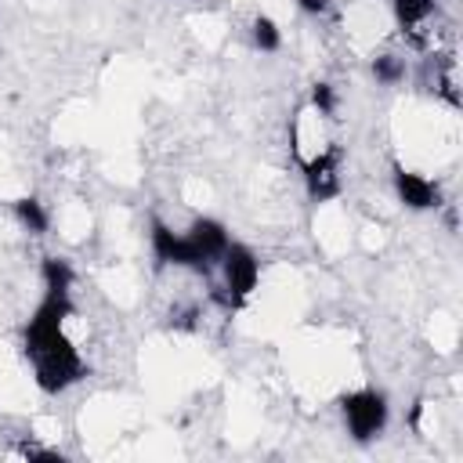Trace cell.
Instances as JSON below:
<instances>
[{
	"instance_id": "cell-1",
	"label": "cell",
	"mask_w": 463,
	"mask_h": 463,
	"mask_svg": "<svg viewBox=\"0 0 463 463\" xmlns=\"http://www.w3.org/2000/svg\"><path fill=\"white\" fill-rule=\"evenodd\" d=\"M65 318H72V289H43L33 318L25 322L22 344L33 362V380L43 394H61L87 376V362L65 333Z\"/></svg>"
},
{
	"instance_id": "cell-2",
	"label": "cell",
	"mask_w": 463,
	"mask_h": 463,
	"mask_svg": "<svg viewBox=\"0 0 463 463\" xmlns=\"http://www.w3.org/2000/svg\"><path fill=\"white\" fill-rule=\"evenodd\" d=\"M340 412H344L347 434H351L354 441H373L376 434H383L387 416H391V405H387V394H383V391L362 387V391L344 394Z\"/></svg>"
},
{
	"instance_id": "cell-3",
	"label": "cell",
	"mask_w": 463,
	"mask_h": 463,
	"mask_svg": "<svg viewBox=\"0 0 463 463\" xmlns=\"http://www.w3.org/2000/svg\"><path fill=\"white\" fill-rule=\"evenodd\" d=\"M217 264H221V275H224L228 307L239 311V307L253 297V289H257V282H260V260H257V253H253L250 246L228 242V250L221 253Z\"/></svg>"
},
{
	"instance_id": "cell-4",
	"label": "cell",
	"mask_w": 463,
	"mask_h": 463,
	"mask_svg": "<svg viewBox=\"0 0 463 463\" xmlns=\"http://www.w3.org/2000/svg\"><path fill=\"white\" fill-rule=\"evenodd\" d=\"M148 242H152V257L159 264H174V268H192V271H210L206 260L199 257V250L192 246V239L184 232H174L170 224L163 221H152V232H148Z\"/></svg>"
},
{
	"instance_id": "cell-5",
	"label": "cell",
	"mask_w": 463,
	"mask_h": 463,
	"mask_svg": "<svg viewBox=\"0 0 463 463\" xmlns=\"http://www.w3.org/2000/svg\"><path fill=\"white\" fill-rule=\"evenodd\" d=\"M300 166H304V188L315 203H326V199L340 195V145L318 148Z\"/></svg>"
},
{
	"instance_id": "cell-6",
	"label": "cell",
	"mask_w": 463,
	"mask_h": 463,
	"mask_svg": "<svg viewBox=\"0 0 463 463\" xmlns=\"http://www.w3.org/2000/svg\"><path fill=\"white\" fill-rule=\"evenodd\" d=\"M394 192H398V203L409 210H438L441 206V188L430 177L405 170V166H394Z\"/></svg>"
},
{
	"instance_id": "cell-7",
	"label": "cell",
	"mask_w": 463,
	"mask_h": 463,
	"mask_svg": "<svg viewBox=\"0 0 463 463\" xmlns=\"http://www.w3.org/2000/svg\"><path fill=\"white\" fill-rule=\"evenodd\" d=\"M184 235L192 239V246L199 250V257L206 260V268H213V264L221 260V253L228 250V242H232L228 228H224L221 221H213V217H195Z\"/></svg>"
},
{
	"instance_id": "cell-8",
	"label": "cell",
	"mask_w": 463,
	"mask_h": 463,
	"mask_svg": "<svg viewBox=\"0 0 463 463\" xmlns=\"http://www.w3.org/2000/svg\"><path fill=\"white\" fill-rule=\"evenodd\" d=\"M14 217H18L33 235H47V228H51V217H47L43 203H40V199H33V195L14 199Z\"/></svg>"
},
{
	"instance_id": "cell-9",
	"label": "cell",
	"mask_w": 463,
	"mask_h": 463,
	"mask_svg": "<svg viewBox=\"0 0 463 463\" xmlns=\"http://www.w3.org/2000/svg\"><path fill=\"white\" fill-rule=\"evenodd\" d=\"M250 36H253V47H257L260 54H275V51L282 47V29H279L268 14H257V18H253Z\"/></svg>"
},
{
	"instance_id": "cell-10",
	"label": "cell",
	"mask_w": 463,
	"mask_h": 463,
	"mask_svg": "<svg viewBox=\"0 0 463 463\" xmlns=\"http://www.w3.org/2000/svg\"><path fill=\"white\" fill-rule=\"evenodd\" d=\"M40 279H43V289H72V268H69V260H61V257H43V264H40Z\"/></svg>"
},
{
	"instance_id": "cell-11",
	"label": "cell",
	"mask_w": 463,
	"mask_h": 463,
	"mask_svg": "<svg viewBox=\"0 0 463 463\" xmlns=\"http://www.w3.org/2000/svg\"><path fill=\"white\" fill-rule=\"evenodd\" d=\"M373 76L380 83H398V80H405V61L398 54H380V58H373Z\"/></svg>"
},
{
	"instance_id": "cell-12",
	"label": "cell",
	"mask_w": 463,
	"mask_h": 463,
	"mask_svg": "<svg viewBox=\"0 0 463 463\" xmlns=\"http://www.w3.org/2000/svg\"><path fill=\"white\" fill-rule=\"evenodd\" d=\"M333 109H336L333 87H329V83H315V87H311V112H315V116H333Z\"/></svg>"
},
{
	"instance_id": "cell-13",
	"label": "cell",
	"mask_w": 463,
	"mask_h": 463,
	"mask_svg": "<svg viewBox=\"0 0 463 463\" xmlns=\"http://www.w3.org/2000/svg\"><path fill=\"white\" fill-rule=\"evenodd\" d=\"M297 7H300L304 14H315V18H318V14L329 11V0H297Z\"/></svg>"
}]
</instances>
